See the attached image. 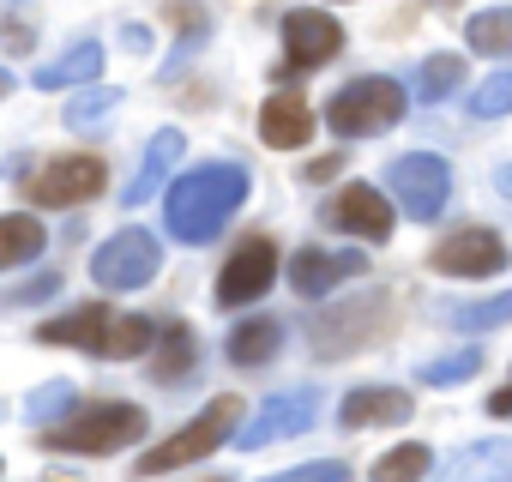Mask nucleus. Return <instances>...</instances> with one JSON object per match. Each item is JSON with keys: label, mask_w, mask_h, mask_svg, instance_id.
I'll return each mask as SVG.
<instances>
[{"label": "nucleus", "mask_w": 512, "mask_h": 482, "mask_svg": "<svg viewBox=\"0 0 512 482\" xmlns=\"http://www.w3.org/2000/svg\"><path fill=\"white\" fill-rule=\"evenodd\" d=\"M470 115H482V121H500V115H512V73H494L476 97H470Z\"/></svg>", "instance_id": "29"}, {"label": "nucleus", "mask_w": 512, "mask_h": 482, "mask_svg": "<svg viewBox=\"0 0 512 482\" xmlns=\"http://www.w3.org/2000/svg\"><path fill=\"white\" fill-rule=\"evenodd\" d=\"M404 109H410V91H404L398 79L368 73V79H350V85L326 103V127H332L338 139H374V133H392V127L404 121Z\"/></svg>", "instance_id": "3"}, {"label": "nucleus", "mask_w": 512, "mask_h": 482, "mask_svg": "<svg viewBox=\"0 0 512 482\" xmlns=\"http://www.w3.org/2000/svg\"><path fill=\"white\" fill-rule=\"evenodd\" d=\"M235 422H241V404L235 398H217V404H205L181 434H169L163 446H151L145 458H139V476H163V470H181V464H199L205 452H217L229 434H235Z\"/></svg>", "instance_id": "5"}, {"label": "nucleus", "mask_w": 512, "mask_h": 482, "mask_svg": "<svg viewBox=\"0 0 512 482\" xmlns=\"http://www.w3.org/2000/svg\"><path fill=\"white\" fill-rule=\"evenodd\" d=\"M97 73H103V49H97V43H73L67 55H55V61L37 67V85L55 91V85H85V79H97Z\"/></svg>", "instance_id": "20"}, {"label": "nucleus", "mask_w": 512, "mask_h": 482, "mask_svg": "<svg viewBox=\"0 0 512 482\" xmlns=\"http://www.w3.org/2000/svg\"><path fill=\"white\" fill-rule=\"evenodd\" d=\"M25 416H31L37 428H55L61 416H73V386H61V380H55V386H43V392L25 404Z\"/></svg>", "instance_id": "28"}, {"label": "nucleus", "mask_w": 512, "mask_h": 482, "mask_svg": "<svg viewBox=\"0 0 512 482\" xmlns=\"http://www.w3.org/2000/svg\"><path fill=\"white\" fill-rule=\"evenodd\" d=\"M157 241L145 235V229H121L115 241H103L97 248V260H91V278L103 284V290H139V284H151L157 278Z\"/></svg>", "instance_id": "8"}, {"label": "nucleus", "mask_w": 512, "mask_h": 482, "mask_svg": "<svg viewBox=\"0 0 512 482\" xmlns=\"http://www.w3.org/2000/svg\"><path fill=\"white\" fill-rule=\"evenodd\" d=\"M464 85V61L458 55H428L422 67H416V97L422 103H440V97H452Z\"/></svg>", "instance_id": "24"}, {"label": "nucleus", "mask_w": 512, "mask_h": 482, "mask_svg": "<svg viewBox=\"0 0 512 482\" xmlns=\"http://www.w3.org/2000/svg\"><path fill=\"white\" fill-rule=\"evenodd\" d=\"M284 350V326L278 320H241L235 332H229V362L235 368H260V362H272Z\"/></svg>", "instance_id": "19"}, {"label": "nucleus", "mask_w": 512, "mask_h": 482, "mask_svg": "<svg viewBox=\"0 0 512 482\" xmlns=\"http://www.w3.org/2000/svg\"><path fill=\"white\" fill-rule=\"evenodd\" d=\"M362 272H368V260H362L356 248H302V254L290 260L296 296H332L344 278H362Z\"/></svg>", "instance_id": "13"}, {"label": "nucleus", "mask_w": 512, "mask_h": 482, "mask_svg": "<svg viewBox=\"0 0 512 482\" xmlns=\"http://www.w3.org/2000/svg\"><path fill=\"white\" fill-rule=\"evenodd\" d=\"M37 338H43V344H61V350H91V356L127 362V356H145V350L157 344V326L139 320V314H109L103 302H85V308L49 320Z\"/></svg>", "instance_id": "2"}, {"label": "nucleus", "mask_w": 512, "mask_h": 482, "mask_svg": "<svg viewBox=\"0 0 512 482\" xmlns=\"http://www.w3.org/2000/svg\"><path fill=\"white\" fill-rule=\"evenodd\" d=\"M284 49H290V67L308 73V67H326L338 49H344V25L320 7H296L284 19Z\"/></svg>", "instance_id": "12"}, {"label": "nucleus", "mask_w": 512, "mask_h": 482, "mask_svg": "<svg viewBox=\"0 0 512 482\" xmlns=\"http://www.w3.org/2000/svg\"><path fill=\"white\" fill-rule=\"evenodd\" d=\"M43 241H49V235H43V223H37V217H25V211L0 217V272L37 260V254H43Z\"/></svg>", "instance_id": "21"}, {"label": "nucleus", "mask_w": 512, "mask_h": 482, "mask_svg": "<svg viewBox=\"0 0 512 482\" xmlns=\"http://www.w3.org/2000/svg\"><path fill=\"white\" fill-rule=\"evenodd\" d=\"M266 482H350V470L338 458H320V464H296L284 476H266Z\"/></svg>", "instance_id": "31"}, {"label": "nucleus", "mask_w": 512, "mask_h": 482, "mask_svg": "<svg viewBox=\"0 0 512 482\" xmlns=\"http://www.w3.org/2000/svg\"><path fill=\"white\" fill-rule=\"evenodd\" d=\"M7 91H13V79H7V73H0V97H7Z\"/></svg>", "instance_id": "34"}, {"label": "nucleus", "mask_w": 512, "mask_h": 482, "mask_svg": "<svg viewBox=\"0 0 512 482\" xmlns=\"http://www.w3.org/2000/svg\"><path fill=\"white\" fill-rule=\"evenodd\" d=\"M241 199H247V169H241V163H199V169H187V175L169 187V199H163L169 235L199 248V241H211V235L241 211Z\"/></svg>", "instance_id": "1"}, {"label": "nucleus", "mask_w": 512, "mask_h": 482, "mask_svg": "<svg viewBox=\"0 0 512 482\" xmlns=\"http://www.w3.org/2000/svg\"><path fill=\"white\" fill-rule=\"evenodd\" d=\"M314 410H320V398H314V392H278L260 416H253V422L235 434V446H241V452H260V446H272V440L308 434V428H314Z\"/></svg>", "instance_id": "11"}, {"label": "nucleus", "mask_w": 512, "mask_h": 482, "mask_svg": "<svg viewBox=\"0 0 512 482\" xmlns=\"http://www.w3.org/2000/svg\"><path fill=\"white\" fill-rule=\"evenodd\" d=\"M476 368H482V350H476V344H464V350H452V356L422 362V368H416V380H422V386H452V380H470Z\"/></svg>", "instance_id": "25"}, {"label": "nucleus", "mask_w": 512, "mask_h": 482, "mask_svg": "<svg viewBox=\"0 0 512 482\" xmlns=\"http://www.w3.org/2000/svg\"><path fill=\"white\" fill-rule=\"evenodd\" d=\"M386 187L398 193L404 217L434 223V217L446 211V199H452V169H446L434 151H410V157H398V163L386 169Z\"/></svg>", "instance_id": "6"}, {"label": "nucleus", "mask_w": 512, "mask_h": 482, "mask_svg": "<svg viewBox=\"0 0 512 482\" xmlns=\"http://www.w3.org/2000/svg\"><path fill=\"white\" fill-rule=\"evenodd\" d=\"M326 217H332L338 229L362 235V241H386V235H392V205H386V193H374L368 181L338 187V199L326 205Z\"/></svg>", "instance_id": "14"}, {"label": "nucleus", "mask_w": 512, "mask_h": 482, "mask_svg": "<svg viewBox=\"0 0 512 482\" xmlns=\"http://www.w3.org/2000/svg\"><path fill=\"white\" fill-rule=\"evenodd\" d=\"M428 476H434V452H428L422 440L392 446V452L374 464V482H428Z\"/></svg>", "instance_id": "22"}, {"label": "nucleus", "mask_w": 512, "mask_h": 482, "mask_svg": "<svg viewBox=\"0 0 512 482\" xmlns=\"http://www.w3.org/2000/svg\"><path fill=\"white\" fill-rule=\"evenodd\" d=\"M272 278H278V248L266 235H247L241 248L223 260V272H217V308H247V302H260L266 290H272Z\"/></svg>", "instance_id": "7"}, {"label": "nucleus", "mask_w": 512, "mask_h": 482, "mask_svg": "<svg viewBox=\"0 0 512 482\" xmlns=\"http://www.w3.org/2000/svg\"><path fill=\"white\" fill-rule=\"evenodd\" d=\"M181 145H187V139H181L175 127H163V133L145 145V163H139V175L127 181V193H121V199H127V205H145L151 193H163V181H169V169H175Z\"/></svg>", "instance_id": "18"}, {"label": "nucleus", "mask_w": 512, "mask_h": 482, "mask_svg": "<svg viewBox=\"0 0 512 482\" xmlns=\"http://www.w3.org/2000/svg\"><path fill=\"white\" fill-rule=\"evenodd\" d=\"M428 266L446 278H494V272H506V241L494 229H458L428 254Z\"/></svg>", "instance_id": "10"}, {"label": "nucleus", "mask_w": 512, "mask_h": 482, "mask_svg": "<svg viewBox=\"0 0 512 482\" xmlns=\"http://www.w3.org/2000/svg\"><path fill=\"white\" fill-rule=\"evenodd\" d=\"M103 157H55V163H43L37 175H31V199L37 205H85V199H97L103 193Z\"/></svg>", "instance_id": "9"}, {"label": "nucleus", "mask_w": 512, "mask_h": 482, "mask_svg": "<svg viewBox=\"0 0 512 482\" xmlns=\"http://www.w3.org/2000/svg\"><path fill=\"white\" fill-rule=\"evenodd\" d=\"M338 422L344 428H374V422H410V392L398 386H356L344 404H338Z\"/></svg>", "instance_id": "17"}, {"label": "nucleus", "mask_w": 512, "mask_h": 482, "mask_svg": "<svg viewBox=\"0 0 512 482\" xmlns=\"http://www.w3.org/2000/svg\"><path fill=\"white\" fill-rule=\"evenodd\" d=\"M434 482H512V440H476L452 452Z\"/></svg>", "instance_id": "15"}, {"label": "nucleus", "mask_w": 512, "mask_h": 482, "mask_svg": "<svg viewBox=\"0 0 512 482\" xmlns=\"http://www.w3.org/2000/svg\"><path fill=\"white\" fill-rule=\"evenodd\" d=\"M115 103H121V91H85L67 103V127H97L103 115H115Z\"/></svg>", "instance_id": "30"}, {"label": "nucleus", "mask_w": 512, "mask_h": 482, "mask_svg": "<svg viewBox=\"0 0 512 482\" xmlns=\"http://www.w3.org/2000/svg\"><path fill=\"white\" fill-rule=\"evenodd\" d=\"M458 332H482V326H506L512 320V290L506 296H488V302H470V308H452L446 314Z\"/></svg>", "instance_id": "26"}, {"label": "nucleus", "mask_w": 512, "mask_h": 482, "mask_svg": "<svg viewBox=\"0 0 512 482\" xmlns=\"http://www.w3.org/2000/svg\"><path fill=\"white\" fill-rule=\"evenodd\" d=\"M494 181H500V193H506V199H512V163H506V169H500V175H494Z\"/></svg>", "instance_id": "33"}, {"label": "nucleus", "mask_w": 512, "mask_h": 482, "mask_svg": "<svg viewBox=\"0 0 512 482\" xmlns=\"http://www.w3.org/2000/svg\"><path fill=\"white\" fill-rule=\"evenodd\" d=\"M145 434V410L139 404H85L73 416H61L55 428H43V446L49 452H85V458H103V452H121Z\"/></svg>", "instance_id": "4"}, {"label": "nucleus", "mask_w": 512, "mask_h": 482, "mask_svg": "<svg viewBox=\"0 0 512 482\" xmlns=\"http://www.w3.org/2000/svg\"><path fill=\"white\" fill-rule=\"evenodd\" d=\"M193 368V332L187 326H169L163 332V356H157V380H175Z\"/></svg>", "instance_id": "27"}, {"label": "nucleus", "mask_w": 512, "mask_h": 482, "mask_svg": "<svg viewBox=\"0 0 512 482\" xmlns=\"http://www.w3.org/2000/svg\"><path fill=\"white\" fill-rule=\"evenodd\" d=\"M464 43L476 55H512V7H488L464 25Z\"/></svg>", "instance_id": "23"}, {"label": "nucleus", "mask_w": 512, "mask_h": 482, "mask_svg": "<svg viewBox=\"0 0 512 482\" xmlns=\"http://www.w3.org/2000/svg\"><path fill=\"white\" fill-rule=\"evenodd\" d=\"M488 410H494V416H512V380H506V386L488 398Z\"/></svg>", "instance_id": "32"}, {"label": "nucleus", "mask_w": 512, "mask_h": 482, "mask_svg": "<svg viewBox=\"0 0 512 482\" xmlns=\"http://www.w3.org/2000/svg\"><path fill=\"white\" fill-rule=\"evenodd\" d=\"M260 133H266V145L296 151V145L314 139V109H308L296 91H278V97H266V109H260Z\"/></svg>", "instance_id": "16"}]
</instances>
